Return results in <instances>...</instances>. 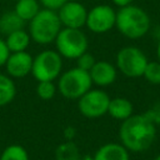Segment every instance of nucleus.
Masks as SVG:
<instances>
[{
  "instance_id": "nucleus-1",
  "label": "nucleus",
  "mask_w": 160,
  "mask_h": 160,
  "mask_svg": "<svg viewBox=\"0 0 160 160\" xmlns=\"http://www.w3.org/2000/svg\"><path fill=\"white\" fill-rule=\"evenodd\" d=\"M156 136L155 124H152L145 114L131 115L122 121L119 129L121 145L129 151L140 152L149 149Z\"/></svg>"
},
{
  "instance_id": "nucleus-2",
  "label": "nucleus",
  "mask_w": 160,
  "mask_h": 160,
  "mask_svg": "<svg viewBox=\"0 0 160 160\" xmlns=\"http://www.w3.org/2000/svg\"><path fill=\"white\" fill-rule=\"evenodd\" d=\"M115 25L124 36L129 39H138L148 32L150 28V19L141 8L128 5L120 8L116 12Z\"/></svg>"
},
{
  "instance_id": "nucleus-3",
  "label": "nucleus",
  "mask_w": 160,
  "mask_h": 160,
  "mask_svg": "<svg viewBox=\"0 0 160 160\" xmlns=\"http://www.w3.org/2000/svg\"><path fill=\"white\" fill-rule=\"evenodd\" d=\"M61 22L58 11L50 9H41L38 15L29 21V34L31 40L40 45H48L54 42L59 31L61 30Z\"/></svg>"
},
{
  "instance_id": "nucleus-4",
  "label": "nucleus",
  "mask_w": 160,
  "mask_h": 160,
  "mask_svg": "<svg viewBox=\"0 0 160 160\" xmlns=\"http://www.w3.org/2000/svg\"><path fill=\"white\" fill-rule=\"evenodd\" d=\"M92 81L89 71H85L78 66L62 72L59 76L58 89L60 94L69 100L80 99L86 91L91 89Z\"/></svg>"
},
{
  "instance_id": "nucleus-5",
  "label": "nucleus",
  "mask_w": 160,
  "mask_h": 160,
  "mask_svg": "<svg viewBox=\"0 0 160 160\" xmlns=\"http://www.w3.org/2000/svg\"><path fill=\"white\" fill-rule=\"evenodd\" d=\"M54 42L56 51L61 58L66 59H78L81 54L88 51L89 46L86 35L80 29L71 28H61Z\"/></svg>"
},
{
  "instance_id": "nucleus-6",
  "label": "nucleus",
  "mask_w": 160,
  "mask_h": 160,
  "mask_svg": "<svg viewBox=\"0 0 160 160\" xmlns=\"http://www.w3.org/2000/svg\"><path fill=\"white\" fill-rule=\"evenodd\" d=\"M62 58L56 50H44L32 60L31 74L38 81H54L61 75Z\"/></svg>"
},
{
  "instance_id": "nucleus-7",
  "label": "nucleus",
  "mask_w": 160,
  "mask_h": 160,
  "mask_svg": "<svg viewBox=\"0 0 160 160\" xmlns=\"http://www.w3.org/2000/svg\"><path fill=\"white\" fill-rule=\"evenodd\" d=\"M148 59L144 52L135 46H125L116 55L118 69L129 78H139L144 75Z\"/></svg>"
},
{
  "instance_id": "nucleus-8",
  "label": "nucleus",
  "mask_w": 160,
  "mask_h": 160,
  "mask_svg": "<svg viewBox=\"0 0 160 160\" xmlns=\"http://www.w3.org/2000/svg\"><path fill=\"white\" fill-rule=\"evenodd\" d=\"M110 98L102 90L86 91L80 99H78V109L85 118L96 119L108 114Z\"/></svg>"
},
{
  "instance_id": "nucleus-9",
  "label": "nucleus",
  "mask_w": 160,
  "mask_h": 160,
  "mask_svg": "<svg viewBox=\"0 0 160 160\" xmlns=\"http://www.w3.org/2000/svg\"><path fill=\"white\" fill-rule=\"evenodd\" d=\"M116 12L109 5H96L88 11L86 26L95 34H104L115 26Z\"/></svg>"
},
{
  "instance_id": "nucleus-10",
  "label": "nucleus",
  "mask_w": 160,
  "mask_h": 160,
  "mask_svg": "<svg viewBox=\"0 0 160 160\" xmlns=\"http://www.w3.org/2000/svg\"><path fill=\"white\" fill-rule=\"evenodd\" d=\"M58 15L64 28L81 29L86 24L88 9L78 1L69 0L58 10Z\"/></svg>"
},
{
  "instance_id": "nucleus-11",
  "label": "nucleus",
  "mask_w": 160,
  "mask_h": 160,
  "mask_svg": "<svg viewBox=\"0 0 160 160\" xmlns=\"http://www.w3.org/2000/svg\"><path fill=\"white\" fill-rule=\"evenodd\" d=\"M34 58L28 51H19V52H10L5 68L6 74L10 78H25L31 72Z\"/></svg>"
},
{
  "instance_id": "nucleus-12",
  "label": "nucleus",
  "mask_w": 160,
  "mask_h": 160,
  "mask_svg": "<svg viewBox=\"0 0 160 160\" xmlns=\"http://www.w3.org/2000/svg\"><path fill=\"white\" fill-rule=\"evenodd\" d=\"M92 84H96L99 86H108L112 84L116 79V69L112 64L100 60L96 61L92 69L89 71Z\"/></svg>"
},
{
  "instance_id": "nucleus-13",
  "label": "nucleus",
  "mask_w": 160,
  "mask_h": 160,
  "mask_svg": "<svg viewBox=\"0 0 160 160\" xmlns=\"http://www.w3.org/2000/svg\"><path fill=\"white\" fill-rule=\"evenodd\" d=\"M94 160H130L129 150L118 142L101 145L94 154Z\"/></svg>"
},
{
  "instance_id": "nucleus-14",
  "label": "nucleus",
  "mask_w": 160,
  "mask_h": 160,
  "mask_svg": "<svg viewBox=\"0 0 160 160\" xmlns=\"http://www.w3.org/2000/svg\"><path fill=\"white\" fill-rule=\"evenodd\" d=\"M108 114L116 119V120H126L132 115V104L125 99V98H114L110 99L109 108H108Z\"/></svg>"
},
{
  "instance_id": "nucleus-15",
  "label": "nucleus",
  "mask_w": 160,
  "mask_h": 160,
  "mask_svg": "<svg viewBox=\"0 0 160 160\" xmlns=\"http://www.w3.org/2000/svg\"><path fill=\"white\" fill-rule=\"evenodd\" d=\"M30 40H31L30 34L26 30L20 29L9 34L5 39V42L10 52H19V51H26Z\"/></svg>"
},
{
  "instance_id": "nucleus-16",
  "label": "nucleus",
  "mask_w": 160,
  "mask_h": 160,
  "mask_svg": "<svg viewBox=\"0 0 160 160\" xmlns=\"http://www.w3.org/2000/svg\"><path fill=\"white\" fill-rule=\"evenodd\" d=\"M25 21L12 10L6 11L0 16V32L4 35H9L16 30L24 29Z\"/></svg>"
},
{
  "instance_id": "nucleus-17",
  "label": "nucleus",
  "mask_w": 160,
  "mask_h": 160,
  "mask_svg": "<svg viewBox=\"0 0 160 160\" xmlns=\"http://www.w3.org/2000/svg\"><path fill=\"white\" fill-rule=\"evenodd\" d=\"M40 4L38 0H16L14 11L26 22L31 21L40 11Z\"/></svg>"
},
{
  "instance_id": "nucleus-18",
  "label": "nucleus",
  "mask_w": 160,
  "mask_h": 160,
  "mask_svg": "<svg viewBox=\"0 0 160 160\" xmlns=\"http://www.w3.org/2000/svg\"><path fill=\"white\" fill-rule=\"evenodd\" d=\"M16 95V86L11 78L5 74H0V106L10 104Z\"/></svg>"
},
{
  "instance_id": "nucleus-19",
  "label": "nucleus",
  "mask_w": 160,
  "mask_h": 160,
  "mask_svg": "<svg viewBox=\"0 0 160 160\" xmlns=\"http://www.w3.org/2000/svg\"><path fill=\"white\" fill-rule=\"evenodd\" d=\"M80 151L78 146L71 141L68 140L66 142L58 146L55 151V159L56 160H81Z\"/></svg>"
},
{
  "instance_id": "nucleus-20",
  "label": "nucleus",
  "mask_w": 160,
  "mask_h": 160,
  "mask_svg": "<svg viewBox=\"0 0 160 160\" xmlns=\"http://www.w3.org/2000/svg\"><path fill=\"white\" fill-rule=\"evenodd\" d=\"M0 160H30V159L24 146L19 144H12V145L6 146L2 150L0 155Z\"/></svg>"
},
{
  "instance_id": "nucleus-21",
  "label": "nucleus",
  "mask_w": 160,
  "mask_h": 160,
  "mask_svg": "<svg viewBox=\"0 0 160 160\" xmlns=\"http://www.w3.org/2000/svg\"><path fill=\"white\" fill-rule=\"evenodd\" d=\"M56 86L52 81H38L36 85V95L41 100H51L55 96Z\"/></svg>"
},
{
  "instance_id": "nucleus-22",
  "label": "nucleus",
  "mask_w": 160,
  "mask_h": 160,
  "mask_svg": "<svg viewBox=\"0 0 160 160\" xmlns=\"http://www.w3.org/2000/svg\"><path fill=\"white\" fill-rule=\"evenodd\" d=\"M144 76L149 82H151L154 85H159L160 84V62L159 61L158 62L148 61V65L144 71Z\"/></svg>"
},
{
  "instance_id": "nucleus-23",
  "label": "nucleus",
  "mask_w": 160,
  "mask_h": 160,
  "mask_svg": "<svg viewBox=\"0 0 160 160\" xmlns=\"http://www.w3.org/2000/svg\"><path fill=\"white\" fill-rule=\"evenodd\" d=\"M75 60H76V66L80 68V69H82V70H85V71H90L92 69V66L95 65V62H96L94 55H91L88 51H85L84 54H81Z\"/></svg>"
},
{
  "instance_id": "nucleus-24",
  "label": "nucleus",
  "mask_w": 160,
  "mask_h": 160,
  "mask_svg": "<svg viewBox=\"0 0 160 160\" xmlns=\"http://www.w3.org/2000/svg\"><path fill=\"white\" fill-rule=\"evenodd\" d=\"M145 115L148 116V119H149L152 124L160 125V101L155 102V104L145 112Z\"/></svg>"
},
{
  "instance_id": "nucleus-25",
  "label": "nucleus",
  "mask_w": 160,
  "mask_h": 160,
  "mask_svg": "<svg viewBox=\"0 0 160 160\" xmlns=\"http://www.w3.org/2000/svg\"><path fill=\"white\" fill-rule=\"evenodd\" d=\"M69 0H40V4L44 6V9H50V10L58 11Z\"/></svg>"
},
{
  "instance_id": "nucleus-26",
  "label": "nucleus",
  "mask_w": 160,
  "mask_h": 160,
  "mask_svg": "<svg viewBox=\"0 0 160 160\" xmlns=\"http://www.w3.org/2000/svg\"><path fill=\"white\" fill-rule=\"evenodd\" d=\"M9 55H10V51H9L8 46H6V42H5L4 39L0 38V66L5 65Z\"/></svg>"
},
{
  "instance_id": "nucleus-27",
  "label": "nucleus",
  "mask_w": 160,
  "mask_h": 160,
  "mask_svg": "<svg viewBox=\"0 0 160 160\" xmlns=\"http://www.w3.org/2000/svg\"><path fill=\"white\" fill-rule=\"evenodd\" d=\"M134 0H112V2L115 5H118L119 8H124V6H128V5H131Z\"/></svg>"
},
{
  "instance_id": "nucleus-28",
  "label": "nucleus",
  "mask_w": 160,
  "mask_h": 160,
  "mask_svg": "<svg viewBox=\"0 0 160 160\" xmlns=\"http://www.w3.org/2000/svg\"><path fill=\"white\" fill-rule=\"evenodd\" d=\"M74 134H75L74 128H68V129H66V131H65V136H66V139H68V140H71V139L74 138Z\"/></svg>"
},
{
  "instance_id": "nucleus-29",
  "label": "nucleus",
  "mask_w": 160,
  "mask_h": 160,
  "mask_svg": "<svg viewBox=\"0 0 160 160\" xmlns=\"http://www.w3.org/2000/svg\"><path fill=\"white\" fill-rule=\"evenodd\" d=\"M158 58H159V62H160V41L158 44Z\"/></svg>"
},
{
  "instance_id": "nucleus-30",
  "label": "nucleus",
  "mask_w": 160,
  "mask_h": 160,
  "mask_svg": "<svg viewBox=\"0 0 160 160\" xmlns=\"http://www.w3.org/2000/svg\"><path fill=\"white\" fill-rule=\"evenodd\" d=\"M81 160H94V158H90V156H84V158H81Z\"/></svg>"
},
{
  "instance_id": "nucleus-31",
  "label": "nucleus",
  "mask_w": 160,
  "mask_h": 160,
  "mask_svg": "<svg viewBox=\"0 0 160 160\" xmlns=\"http://www.w3.org/2000/svg\"><path fill=\"white\" fill-rule=\"evenodd\" d=\"M155 160H160V154H159V155H158V156L155 158Z\"/></svg>"
}]
</instances>
